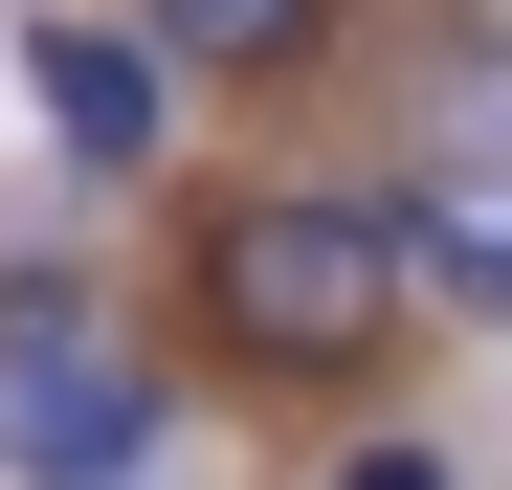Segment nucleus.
I'll return each instance as SVG.
<instances>
[{
  "instance_id": "obj_3",
  "label": "nucleus",
  "mask_w": 512,
  "mask_h": 490,
  "mask_svg": "<svg viewBox=\"0 0 512 490\" xmlns=\"http://www.w3.org/2000/svg\"><path fill=\"white\" fill-rule=\"evenodd\" d=\"M23 90H45V134L90 156V179H134L156 112H179V67H156V23H23Z\"/></svg>"
},
{
  "instance_id": "obj_2",
  "label": "nucleus",
  "mask_w": 512,
  "mask_h": 490,
  "mask_svg": "<svg viewBox=\"0 0 512 490\" xmlns=\"http://www.w3.org/2000/svg\"><path fill=\"white\" fill-rule=\"evenodd\" d=\"M156 424H179V401H156V357L90 290H0V468L23 490H134Z\"/></svg>"
},
{
  "instance_id": "obj_4",
  "label": "nucleus",
  "mask_w": 512,
  "mask_h": 490,
  "mask_svg": "<svg viewBox=\"0 0 512 490\" xmlns=\"http://www.w3.org/2000/svg\"><path fill=\"white\" fill-rule=\"evenodd\" d=\"M312 0H156V67H290Z\"/></svg>"
},
{
  "instance_id": "obj_5",
  "label": "nucleus",
  "mask_w": 512,
  "mask_h": 490,
  "mask_svg": "<svg viewBox=\"0 0 512 490\" xmlns=\"http://www.w3.org/2000/svg\"><path fill=\"white\" fill-rule=\"evenodd\" d=\"M423 290H446V312H490V335H512V201H490V223H423Z\"/></svg>"
},
{
  "instance_id": "obj_1",
  "label": "nucleus",
  "mask_w": 512,
  "mask_h": 490,
  "mask_svg": "<svg viewBox=\"0 0 512 490\" xmlns=\"http://www.w3.org/2000/svg\"><path fill=\"white\" fill-rule=\"evenodd\" d=\"M401 290H423V223H379V201H245V223H223V335L290 357V379L379 357Z\"/></svg>"
}]
</instances>
